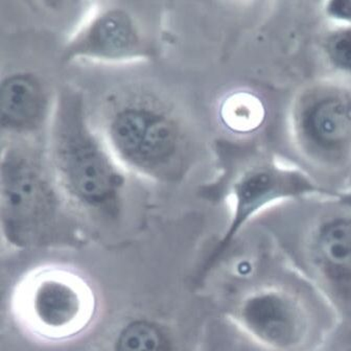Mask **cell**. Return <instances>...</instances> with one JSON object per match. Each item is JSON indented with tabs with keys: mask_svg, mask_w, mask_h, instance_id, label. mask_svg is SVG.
<instances>
[{
	"mask_svg": "<svg viewBox=\"0 0 351 351\" xmlns=\"http://www.w3.org/2000/svg\"><path fill=\"white\" fill-rule=\"evenodd\" d=\"M49 160L66 199L86 210L114 217L123 203L127 171L95 131L83 95L64 88L49 121Z\"/></svg>",
	"mask_w": 351,
	"mask_h": 351,
	"instance_id": "6da1fadb",
	"label": "cell"
},
{
	"mask_svg": "<svg viewBox=\"0 0 351 351\" xmlns=\"http://www.w3.org/2000/svg\"><path fill=\"white\" fill-rule=\"evenodd\" d=\"M104 139L125 171L161 183L180 181L191 149L180 121L149 95L117 101L108 110Z\"/></svg>",
	"mask_w": 351,
	"mask_h": 351,
	"instance_id": "7a4b0ae2",
	"label": "cell"
},
{
	"mask_svg": "<svg viewBox=\"0 0 351 351\" xmlns=\"http://www.w3.org/2000/svg\"><path fill=\"white\" fill-rule=\"evenodd\" d=\"M66 199L49 160L35 147L10 143L0 163V217L8 241L16 246L37 244L61 228Z\"/></svg>",
	"mask_w": 351,
	"mask_h": 351,
	"instance_id": "3957f363",
	"label": "cell"
},
{
	"mask_svg": "<svg viewBox=\"0 0 351 351\" xmlns=\"http://www.w3.org/2000/svg\"><path fill=\"white\" fill-rule=\"evenodd\" d=\"M145 14L132 3H101L71 36L62 60L115 64L156 59L159 42Z\"/></svg>",
	"mask_w": 351,
	"mask_h": 351,
	"instance_id": "277c9868",
	"label": "cell"
},
{
	"mask_svg": "<svg viewBox=\"0 0 351 351\" xmlns=\"http://www.w3.org/2000/svg\"><path fill=\"white\" fill-rule=\"evenodd\" d=\"M245 332L261 346L272 351H297L305 344L310 320L305 307L285 289L259 287L237 308Z\"/></svg>",
	"mask_w": 351,
	"mask_h": 351,
	"instance_id": "5b68a950",
	"label": "cell"
},
{
	"mask_svg": "<svg viewBox=\"0 0 351 351\" xmlns=\"http://www.w3.org/2000/svg\"><path fill=\"white\" fill-rule=\"evenodd\" d=\"M323 193L300 171L261 161L241 171L231 184L232 215L228 229L213 252L215 261L227 250L241 228L261 209L285 197Z\"/></svg>",
	"mask_w": 351,
	"mask_h": 351,
	"instance_id": "8992f818",
	"label": "cell"
},
{
	"mask_svg": "<svg viewBox=\"0 0 351 351\" xmlns=\"http://www.w3.org/2000/svg\"><path fill=\"white\" fill-rule=\"evenodd\" d=\"M91 299L77 278L62 272L35 277L27 287L25 310L40 334L66 338L81 332L91 316Z\"/></svg>",
	"mask_w": 351,
	"mask_h": 351,
	"instance_id": "52a82bcc",
	"label": "cell"
},
{
	"mask_svg": "<svg viewBox=\"0 0 351 351\" xmlns=\"http://www.w3.org/2000/svg\"><path fill=\"white\" fill-rule=\"evenodd\" d=\"M307 263L337 306L351 315V215L319 225L306 249Z\"/></svg>",
	"mask_w": 351,
	"mask_h": 351,
	"instance_id": "ba28073f",
	"label": "cell"
},
{
	"mask_svg": "<svg viewBox=\"0 0 351 351\" xmlns=\"http://www.w3.org/2000/svg\"><path fill=\"white\" fill-rule=\"evenodd\" d=\"M53 107L47 85L36 73L14 71L1 80L0 125L8 134H33L51 121Z\"/></svg>",
	"mask_w": 351,
	"mask_h": 351,
	"instance_id": "9c48e42d",
	"label": "cell"
},
{
	"mask_svg": "<svg viewBox=\"0 0 351 351\" xmlns=\"http://www.w3.org/2000/svg\"><path fill=\"white\" fill-rule=\"evenodd\" d=\"M302 128L322 149L346 147L351 143V97L330 95L317 99L303 112Z\"/></svg>",
	"mask_w": 351,
	"mask_h": 351,
	"instance_id": "30bf717a",
	"label": "cell"
},
{
	"mask_svg": "<svg viewBox=\"0 0 351 351\" xmlns=\"http://www.w3.org/2000/svg\"><path fill=\"white\" fill-rule=\"evenodd\" d=\"M225 123L239 132L252 131L263 121V107L258 99L249 93L233 95L225 103Z\"/></svg>",
	"mask_w": 351,
	"mask_h": 351,
	"instance_id": "8fae6325",
	"label": "cell"
},
{
	"mask_svg": "<svg viewBox=\"0 0 351 351\" xmlns=\"http://www.w3.org/2000/svg\"><path fill=\"white\" fill-rule=\"evenodd\" d=\"M165 343L158 327L147 321H135L119 335L117 351H163Z\"/></svg>",
	"mask_w": 351,
	"mask_h": 351,
	"instance_id": "7c38bea8",
	"label": "cell"
},
{
	"mask_svg": "<svg viewBox=\"0 0 351 351\" xmlns=\"http://www.w3.org/2000/svg\"><path fill=\"white\" fill-rule=\"evenodd\" d=\"M325 51L337 69L351 73V27L338 29L329 36Z\"/></svg>",
	"mask_w": 351,
	"mask_h": 351,
	"instance_id": "4fadbf2b",
	"label": "cell"
},
{
	"mask_svg": "<svg viewBox=\"0 0 351 351\" xmlns=\"http://www.w3.org/2000/svg\"><path fill=\"white\" fill-rule=\"evenodd\" d=\"M327 12L337 19L351 21V1H332L327 5Z\"/></svg>",
	"mask_w": 351,
	"mask_h": 351,
	"instance_id": "5bb4252c",
	"label": "cell"
},
{
	"mask_svg": "<svg viewBox=\"0 0 351 351\" xmlns=\"http://www.w3.org/2000/svg\"><path fill=\"white\" fill-rule=\"evenodd\" d=\"M337 351H351V346L350 347H344L343 349H339V350Z\"/></svg>",
	"mask_w": 351,
	"mask_h": 351,
	"instance_id": "9a60e30c",
	"label": "cell"
}]
</instances>
